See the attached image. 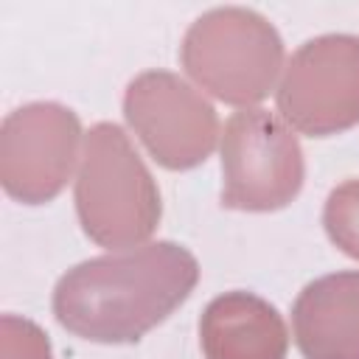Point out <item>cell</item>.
<instances>
[{
	"label": "cell",
	"instance_id": "cell-1",
	"mask_svg": "<svg viewBox=\"0 0 359 359\" xmlns=\"http://www.w3.org/2000/svg\"><path fill=\"white\" fill-rule=\"evenodd\" d=\"M196 280L199 264L177 241L95 255L56 280L53 317L87 342H137L191 297Z\"/></svg>",
	"mask_w": 359,
	"mask_h": 359
},
{
	"label": "cell",
	"instance_id": "cell-2",
	"mask_svg": "<svg viewBox=\"0 0 359 359\" xmlns=\"http://www.w3.org/2000/svg\"><path fill=\"white\" fill-rule=\"evenodd\" d=\"M73 199L84 236L109 250L140 247L163 219V199L151 171L129 135L109 121L90 126L84 135Z\"/></svg>",
	"mask_w": 359,
	"mask_h": 359
},
{
	"label": "cell",
	"instance_id": "cell-3",
	"mask_svg": "<svg viewBox=\"0 0 359 359\" xmlns=\"http://www.w3.org/2000/svg\"><path fill=\"white\" fill-rule=\"evenodd\" d=\"M180 62L196 87L224 104L250 109L275 90L283 70V39L264 14L222 6L191 22L180 45Z\"/></svg>",
	"mask_w": 359,
	"mask_h": 359
},
{
	"label": "cell",
	"instance_id": "cell-4",
	"mask_svg": "<svg viewBox=\"0 0 359 359\" xmlns=\"http://www.w3.org/2000/svg\"><path fill=\"white\" fill-rule=\"evenodd\" d=\"M306 160L297 135L269 109L250 107L227 118L222 132V205L269 213L303 188Z\"/></svg>",
	"mask_w": 359,
	"mask_h": 359
},
{
	"label": "cell",
	"instance_id": "cell-5",
	"mask_svg": "<svg viewBox=\"0 0 359 359\" xmlns=\"http://www.w3.org/2000/svg\"><path fill=\"white\" fill-rule=\"evenodd\" d=\"M275 101L280 118L309 137L353 129L359 123V36L323 34L303 42L283 67Z\"/></svg>",
	"mask_w": 359,
	"mask_h": 359
},
{
	"label": "cell",
	"instance_id": "cell-6",
	"mask_svg": "<svg viewBox=\"0 0 359 359\" xmlns=\"http://www.w3.org/2000/svg\"><path fill=\"white\" fill-rule=\"evenodd\" d=\"M123 118L157 165L188 171L202 165L219 137L213 104L168 70L135 76L123 93Z\"/></svg>",
	"mask_w": 359,
	"mask_h": 359
},
{
	"label": "cell",
	"instance_id": "cell-7",
	"mask_svg": "<svg viewBox=\"0 0 359 359\" xmlns=\"http://www.w3.org/2000/svg\"><path fill=\"white\" fill-rule=\"evenodd\" d=\"M81 143V121L70 107L34 101L3 118L0 185L22 205H45L67 185Z\"/></svg>",
	"mask_w": 359,
	"mask_h": 359
},
{
	"label": "cell",
	"instance_id": "cell-8",
	"mask_svg": "<svg viewBox=\"0 0 359 359\" xmlns=\"http://www.w3.org/2000/svg\"><path fill=\"white\" fill-rule=\"evenodd\" d=\"M292 334L303 359H359V269L306 283L292 306Z\"/></svg>",
	"mask_w": 359,
	"mask_h": 359
},
{
	"label": "cell",
	"instance_id": "cell-9",
	"mask_svg": "<svg viewBox=\"0 0 359 359\" xmlns=\"http://www.w3.org/2000/svg\"><path fill=\"white\" fill-rule=\"evenodd\" d=\"M205 359H286L289 331L280 311L252 292H224L199 320Z\"/></svg>",
	"mask_w": 359,
	"mask_h": 359
},
{
	"label": "cell",
	"instance_id": "cell-10",
	"mask_svg": "<svg viewBox=\"0 0 359 359\" xmlns=\"http://www.w3.org/2000/svg\"><path fill=\"white\" fill-rule=\"evenodd\" d=\"M323 227L337 250L359 261V180H345L328 194Z\"/></svg>",
	"mask_w": 359,
	"mask_h": 359
},
{
	"label": "cell",
	"instance_id": "cell-11",
	"mask_svg": "<svg viewBox=\"0 0 359 359\" xmlns=\"http://www.w3.org/2000/svg\"><path fill=\"white\" fill-rule=\"evenodd\" d=\"M0 359H53L48 334L28 317H0Z\"/></svg>",
	"mask_w": 359,
	"mask_h": 359
}]
</instances>
